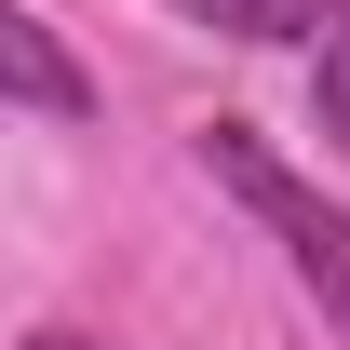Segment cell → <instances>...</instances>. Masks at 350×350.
<instances>
[{"mask_svg": "<svg viewBox=\"0 0 350 350\" xmlns=\"http://www.w3.org/2000/svg\"><path fill=\"white\" fill-rule=\"evenodd\" d=\"M202 175H216L243 216H269V243L297 256V283L337 310V337H350V216L323 202V189H310L297 162H283V148H269L256 122H202Z\"/></svg>", "mask_w": 350, "mask_h": 350, "instance_id": "obj_1", "label": "cell"}, {"mask_svg": "<svg viewBox=\"0 0 350 350\" xmlns=\"http://www.w3.org/2000/svg\"><path fill=\"white\" fill-rule=\"evenodd\" d=\"M0 81H14V108H41V122H94V81L54 54L41 14H0Z\"/></svg>", "mask_w": 350, "mask_h": 350, "instance_id": "obj_2", "label": "cell"}, {"mask_svg": "<svg viewBox=\"0 0 350 350\" xmlns=\"http://www.w3.org/2000/svg\"><path fill=\"white\" fill-rule=\"evenodd\" d=\"M310 108H323V148L350 162V0L323 14V54H310Z\"/></svg>", "mask_w": 350, "mask_h": 350, "instance_id": "obj_3", "label": "cell"}, {"mask_svg": "<svg viewBox=\"0 0 350 350\" xmlns=\"http://www.w3.org/2000/svg\"><path fill=\"white\" fill-rule=\"evenodd\" d=\"M229 41H297V27H323V0H202Z\"/></svg>", "mask_w": 350, "mask_h": 350, "instance_id": "obj_4", "label": "cell"}, {"mask_svg": "<svg viewBox=\"0 0 350 350\" xmlns=\"http://www.w3.org/2000/svg\"><path fill=\"white\" fill-rule=\"evenodd\" d=\"M27 350H94V337H68V323H41V337H27Z\"/></svg>", "mask_w": 350, "mask_h": 350, "instance_id": "obj_5", "label": "cell"}]
</instances>
